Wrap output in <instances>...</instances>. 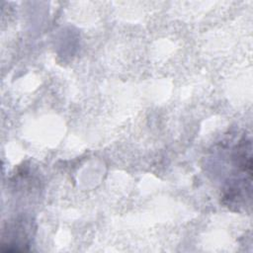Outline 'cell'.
Listing matches in <instances>:
<instances>
[{"instance_id": "6da1fadb", "label": "cell", "mask_w": 253, "mask_h": 253, "mask_svg": "<svg viewBox=\"0 0 253 253\" xmlns=\"http://www.w3.org/2000/svg\"><path fill=\"white\" fill-rule=\"evenodd\" d=\"M29 224L24 220H17L7 224L2 233V250L22 251L29 245Z\"/></svg>"}]
</instances>
